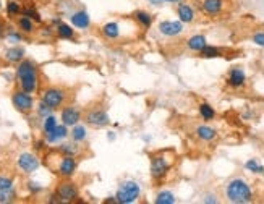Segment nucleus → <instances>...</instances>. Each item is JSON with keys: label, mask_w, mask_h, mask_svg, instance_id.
Returning <instances> with one entry per match:
<instances>
[{"label": "nucleus", "mask_w": 264, "mask_h": 204, "mask_svg": "<svg viewBox=\"0 0 264 204\" xmlns=\"http://www.w3.org/2000/svg\"><path fill=\"white\" fill-rule=\"evenodd\" d=\"M224 194L229 202L234 204H248L253 201V190L250 183L243 178H232L230 182H227Z\"/></svg>", "instance_id": "obj_1"}, {"label": "nucleus", "mask_w": 264, "mask_h": 204, "mask_svg": "<svg viewBox=\"0 0 264 204\" xmlns=\"http://www.w3.org/2000/svg\"><path fill=\"white\" fill-rule=\"evenodd\" d=\"M17 78L23 91L33 94L37 91L39 86V75H37V68L33 60L23 59L17 67Z\"/></svg>", "instance_id": "obj_2"}, {"label": "nucleus", "mask_w": 264, "mask_h": 204, "mask_svg": "<svg viewBox=\"0 0 264 204\" xmlns=\"http://www.w3.org/2000/svg\"><path fill=\"white\" fill-rule=\"evenodd\" d=\"M139 196H141V186L136 182H133V180H128V182H123L119 186L115 199L120 204H131V202H135Z\"/></svg>", "instance_id": "obj_3"}, {"label": "nucleus", "mask_w": 264, "mask_h": 204, "mask_svg": "<svg viewBox=\"0 0 264 204\" xmlns=\"http://www.w3.org/2000/svg\"><path fill=\"white\" fill-rule=\"evenodd\" d=\"M170 167H172V161H170V158H167L166 152L154 154L151 158V177L154 180L164 178Z\"/></svg>", "instance_id": "obj_4"}, {"label": "nucleus", "mask_w": 264, "mask_h": 204, "mask_svg": "<svg viewBox=\"0 0 264 204\" xmlns=\"http://www.w3.org/2000/svg\"><path fill=\"white\" fill-rule=\"evenodd\" d=\"M67 92L60 88H47L42 92V102H45L52 109H59L65 104Z\"/></svg>", "instance_id": "obj_5"}, {"label": "nucleus", "mask_w": 264, "mask_h": 204, "mask_svg": "<svg viewBox=\"0 0 264 204\" xmlns=\"http://www.w3.org/2000/svg\"><path fill=\"white\" fill-rule=\"evenodd\" d=\"M56 194L59 196L60 202H72L78 198V186H76L73 182H70V180H65V182L59 183L57 190H56Z\"/></svg>", "instance_id": "obj_6"}, {"label": "nucleus", "mask_w": 264, "mask_h": 204, "mask_svg": "<svg viewBox=\"0 0 264 204\" xmlns=\"http://www.w3.org/2000/svg\"><path fill=\"white\" fill-rule=\"evenodd\" d=\"M84 122L94 128H102V127H107L111 120H109V115L104 109L97 107V109H91V111L84 114Z\"/></svg>", "instance_id": "obj_7"}, {"label": "nucleus", "mask_w": 264, "mask_h": 204, "mask_svg": "<svg viewBox=\"0 0 264 204\" xmlns=\"http://www.w3.org/2000/svg\"><path fill=\"white\" fill-rule=\"evenodd\" d=\"M12 102H13V107L17 109L20 112H31L34 107V99L31 96L29 92L26 91H17L12 96Z\"/></svg>", "instance_id": "obj_8"}, {"label": "nucleus", "mask_w": 264, "mask_h": 204, "mask_svg": "<svg viewBox=\"0 0 264 204\" xmlns=\"http://www.w3.org/2000/svg\"><path fill=\"white\" fill-rule=\"evenodd\" d=\"M17 166L23 174H33V172L39 169V159L31 152H23L18 156Z\"/></svg>", "instance_id": "obj_9"}, {"label": "nucleus", "mask_w": 264, "mask_h": 204, "mask_svg": "<svg viewBox=\"0 0 264 204\" xmlns=\"http://www.w3.org/2000/svg\"><path fill=\"white\" fill-rule=\"evenodd\" d=\"M17 198L13 180L9 177H0V202H12Z\"/></svg>", "instance_id": "obj_10"}, {"label": "nucleus", "mask_w": 264, "mask_h": 204, "mask_svg": "<svg viewBox=\"0 0 264 204\" xmlns=\"http://www.w3.org/2000/svg\"><path fill=\"white\" fill-rule=\"evenodd\" d=\"M185 31L183 23L178 20V21H161L159 23V33L162 36H167V37H175V36H180Z\"/></svg>", "instance_id": "obj_11"}, {"label": "nucleus", "mask_w": 264, "mask_h": 204, "mask_svg": "<svg viewBox=\"0 0 264 204\" xmlns=\"http://www.w3.org/2000/svg\"><path fill=\"white\" fill-rule=\"evenodd\" d=\"M76 167H78V164H76V159L73 156H64L59 162L57 174L64 178H70L73 177V174L76 172Z\"/></svg>", "instance_id": "obj_12"}, {"label": "nucleus", "mask_w": 264, "mask_h": 204, "mask_svg": "<svg viewBox=\"0 0 264 204\" xmlns=\"http://www.w3.org/2000/svg\"><path fill=\"white\" fill-rule=\"evenodd\" d=\"M246 83V73L243 72V68H240V67H235V68H232L229 75H227V84L230 86V88H243Z\"/></svg>", "instance_id": "obj_13"}, {"label": "nucleus", "mask_w": 264, "mask_h": 204, "mask_svg": "<svg viewBox=\"0 0 264 204\" xmlns=\"http://www.w3.org/2000/svg\"><path fill=\"white\" fill-rule=\"evenodd\" d=\"M224 0H201V10L207 17H219L224 10Z\"/></svg>", "instance_id": "obj_14"}, {"label": "nucleus", "mask_w": 264, "mask_h": 204, "mask_svg": "<svg viewBox=\"0 0 264 204\" xmlns=\"http://www.w3.org/2000/svg\"><path fill=\"white\" fill-rule=\"evenodd\" d=\"M80 120H81V112L76 107L68 106L62 111V122H64L67 127H75Z\"/></svg>", "instance_id": "obj_15"}, {"label": "nucleus", "mask_w": 264, "mask_h": 204, "mask_svg": "<svg viewBox=\"0 0 264 204\" xmlns=\"http://www.w3.org/2000/svg\"><path fill=\"white\" fill-rule=\"evenodd\" d=\"M177 15L182 23H193L196 18L195 9H193L190 4H185V2H180L177 5Z\"/></svg>", "instance_id": "obj_16"}, {"label": "nucleus", "mask_w": 264, "mask_h": 204, "mask_svg": "<svg viewBox=\"0 0 264 204\" xmlns=\"http://www.w3.org/2000/svg\"><path fill=\"white\" fill-rule=\"evenodd\" d=\"M70 21H72V25H73L75 28H78V29H86V28H89V25H91L89 15H88L86 12H83V10L73 13L72 17H70Z\"/></svg>", "instance_id": "obj_17"}, {"label": "nucleus", "mask_w": 264, "mask_h": 204, "mask_svg": "<svg viewBox=\"0 0 264 204\" xmlns=\"http://www.w3.org/2000/svg\"><path fill=\"white\" fill-rule=\"evenodd\" d=\"M195 133H196L198 139L206 141V143H209V141H214L217 138V130L213 128V127H209V125H198Z\"/></svg>", "instance_id": "obj_18"}, {"label": "nucleus", "mask_w": 264, "mask_h": 204, "mask_svg": "<svg viewBox=\"0 0 264 204\" xmlns=\"http://www.w3.org/2000/svg\"><path fill=\"white\" fill-rule=\"evenodd\" d=\"M206 45H207V39L203 34H195V36H191L188 41H186V47H188L190 50L198 52V54L203 50Z\"/></svg>", "instance_id": "obj_19"}, {"label": "nucleus", "mask_w": 264, "mask_h": 204, "mask_svg": "<svg viewBox=\"0 0 264 204\" xmlns=\"http://www.w3.org/2000/svg\"><path fill=\"white\" fill-rule=\"evenodd\" d=\"M100 31H102V36L107 39H119L120 37V26H119V23H115V21L105 23Z\"/></svg>", "instance_id": "obj_20"}, {"label": "nucleus", "mask_w": 264, "mask_h": 204, "mask_svg": "<svg viewBox=\"0 0 264 204\" xmlns=\"http://www.w3.org/2000/svg\"><path fill=\"white\" fill-rule=\"evenodd\" d=\"M68 136V130H67V125H57V128L54 130L49 135H45V139L49 141V143H57L60 139H65Z\"/></svg>", "instance_id": "obj_21"}, {"label": "nucleus", "mask_w": 264, "mask_h": 204, "mask_svg": "<svg viewBox=\"0 0 264 204\" xmlns=\"http://www.w3.org/2000/svg\"><path fill=\"white\" fill-rule=\"evenodd\" d=\"M5 59L9 62H13V64H20V62L25 59V49L21 47H10V49L5 50Z\"/></svg>", "instance_id": "obj_22"}, {"label": "nucleus", "mask_w": 264, "mask_h": 204, "mask_svg": "<svg viewBox=\"0 0 264 204\" xmlns=\"http://www.w3.org/2000/svg\"><path fill=\"white\" fill-rule=\"evenodd\" d=\"M70 136H72V139L75 141V143H81V141H84V139H86V136H88L86 127H83V125L76 123L73 127V130L70 131Z\"/></svg>", "instance_id": "obj_23"}, {"label": "nucleus", "mask_w": 264, "mask_h": 204, "mask_svg": "<svg viewBox=\"0 0 264 204\" xmlns=\"http://www.w3.org/2000/svg\"><path fill=\"white\" fill-rule=\"evenodd\" d=\"M199 115H201V119L203 120L211 122V120H214V117H216V111L213 109L211 104L203 102V104H199Z\"/></svg>", "instance_id": "obj_24"}, {"label": "nucleus", "mask_w": 264, "mask_h": 204, "mask_svg": "<svg viewBox=\"0 0 264 204\" xmlns=\"http://www.w3.org/2000/svg\"><path fill=\"white\" fill-rule=\"evenodd\" d=\"M199 56L203 59H216L222 56V50L216 45H206L203 50L199 52Z\"/></svg>", "instance_id": "obj_25"}, {"label": "nucleus", "mask_w": 264, "mask_h": 204, "mask_svg": "<svg viewBox=\"0 0 264 204\" xmlns=\"http://www.w3.org/2000/svg\"><path fill=\"white\" fill-rule=\"evenodd\" d=\"M175 201V194L172 191H159L156 199H154L156 204H174Z\"/></svg>", "instance_id": "obj_26"}, {"label": "nucleus", "mask_w": 264, "mask_h": 204, "mask_svg": "<svg viewBox=\"0 0 264 204\" xmlns=\"http://www.w3.org/2000/svg\"><path fill=\"white\" fill-rule=\"evenodd\" d=\"M135 20L141 25L143 28H149L152 25V17L147 12H143V10H138L135 13Z\"/></svg>", "instance_id": "obj_27"}, {"label": "nucleus", "mask_w": 264, "mask_h": 204, "mask_svg": "<svg viewBox=\"0 0 264 204\" xmlns=\"http://www.w3.org/2000/svg\"><path fill=\"white\" fill-rule=\"evenodd\" d=\"M59 152L62 154V156H75L80 152V149H78V146H76L75 143H64V144H60L59 146Z\"/></svg>", "instance_id": "obj_28"}, {"label": "nucleus", "mask_w": 264, "mask_h": 204, "mask_svg": "<svg viewBox=\"0 0 264 204\" xmlns=\"http://www.w3.org/2000/svg\"><path fill=\"white\" fill-rule=\"evenodd\" d=\"M18 28L23 31V33L31 34L34 31V23H33V20H31V18H28V17L23 15L21 18H18Z\"/></svg>", "instance_id": "obj_29"}, {"label": "nucleus", "mask_w": 264, "mask_h": 204, "mask_svg": "<svg viewBox=\"0 0 264 204\" xmlns=\"http://www.w3.org/2000/svg\"><path fill=\"white\" fill-rule=\"evenodd\" d=\"M245 169L248 172H251V174H259V175L264 174V166L262 164H259L256 159H248L245 162Z\"/></svg>", "instance_id": "obj_30"}, {"label": "nucleus", "mask_w": 264, "mask_h": 204, "mask_svg": "<svg viewBox=\"0 0 264 204\" xmlns=\"http://www.w3.org/2000/svg\"><path fill=\"white\" fill-rule=\"evenodd\" d=\"M57 128V119L54 115H49L44 119V125H42V130H44V135H49L54 130Z\"/></svg>", "instance_id": "obj_31"}, {"label": "nucleus", "mask_w": 264, "mask_h": 204, "mask_svg": "<svg viewBox=\"0 0 264 204\" xmlns=\"http://www.w3.org/2000/svg\"><path fill=\"white\" fill-rule=\"evenodd\" d=\"M57 36L62 37V39H72L73 37V29L70 28L65 23H60L57 26Z\"/></svg>", "instance_id": "obj_32"}, {"label": "nucleus", "mask_w": 264, "mask_h": 204, "mask_svg": "<svg viewBox=\"0 0 264 204\" xmlns=\"http://www.w3.org/2000/svg\"><path fill=\"white\" fill-rule=\"evenodd\" d=\"M21 5L18 2H15V0H10V2H7V13L10 15V17H15V15H20L21 13Z\"/></svg>", "instance_id": "obj_33"}, {"label": "nucleus", "mask_w": 264, "mask_h": 204, "mask_svg": "<svg viewBox=\"0 0 264 204\" xmlns=\"http://www.w3.org/2000/svg\"><path fill=\"white\" fill-rule=\"evenodd\" d=\"M21 15H25V17H28V18H31V20H34L36 23H41V21H42L41 15L37 13L34 9H23V10H21Z\"/></svg>", "instance_id": "obj_34"}, {"label": "nucleus", "mask_w": 264, "mask_h": 204, "mask_svg": "<svg viewBox=\"0 0 264 204\" xmlns=\"http://www.w3.org/2000/svg\"><path fill=\"white\" fill-rule=\"evenodd\" d=\"M52 111H54V109L49 107V106L45 104V102H42V100H41L39 107H37V114H39V117H42V119H45V117H49V115L52 114Z\"/></svg>", "instance_id": "obj_35"}, {"label": "nucleus", "mask_w": 264, "mask_h": 204, "mask_svg": "<svg viewBox=\"0 0 264 204\" xmlns=\"http://www.w3.org/2000/svg\"><path fill=\"white\" fill-rule=\"evenodd\" d=\"M251 41H253L254 45L262 47L264 49V31H256V33L251 36Z\"/></svg>", "instance_id": "obj_36"}, {"label": "nucleus", "mask_w": 264, "mask_h": 204, "mask_svg": "<svg viewBox=\"0 0 264 204\" xmlns=\"http://www.w3.org/2000/svg\"><path fill=\"white\" fill-rule=\"evenodd\" d=\"M7 41L9 42H13V44H17V42H21L23 41V36L20 33H15V31H10V33H7Z\"/></svg>", "instance_id": "obj_37"}, {"label": "nucleus", "mask_w": 264, "mask_h": 204, "mask_svg": "<svg viewBox=\"0 0 264 204\" xmlns=\"http://www.w3.org/2000/svg\"><path fill=\"white\" fill-rule=\"evenodd\" d=\"M203 202H206V204H217V202H219V199H217L216 194H206L203 198Z\"/></svg>", "instance_id": "obj_38"}, {"label": "nucleus", "mask_w": 264, "mask_h": 204, "mask_svg": "<svg viewBox=\"0 0 264 204\" xmlns=\"http://www.w3.org/2000/svg\"><path fill=\"white\" fill-rule=\"evenodd\" d=\"M28 185H29V190H31V191H34V193H37V191H41V190H42V186H37V183H34V182H29Z\"/></svg>", "instance_id": "obj_39"}, {"label": "nucleus", "mask_w": 264, "mask_h": 204, "mask_svg": "<svg viewBox=\"0 0 264 204\" xmlns=\"http://www.w3.org/2000/svg\"><path fill=\"white\" fill-rule=\"evenodd\" d=\"M151 5H154V7H161L162 4H164V0H147Z\"/></svg>", "instance_id": "obj_40"}, {"label": "nucleus", "mask_w": 264, "mask_h": 204, "mask_svg": "<svg viewBox=\"0 0 264 204\" xmlns=\"http://www.w3.org/2000/svg\"><path fill=\"white\" fill-rule=\"evenodd\" d=\"M164 2H170V4H180L183 0H164Z\"/></svg>", "instance_id": "obj_41"}, {"label": "nucleus", "mask_w": 264, "mask_h": 204, "mask_svg": "<svg viewBox=\"0 0 264 204\" xmlns=\"http://www.w3.org/2000/svg\"><path fill=\"white\" fill-rule=\"evenodd\" d=\"M0 9H2V2H0Z\"/></svg>", "instance_id": "obj_42"}]
</instances>
